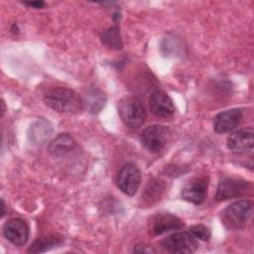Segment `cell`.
Returning <instances> with one entry per match:
<instances>
[{
  "label": "cell",
  "instance_id": "1",
  "mask_svg": "<svg viewBox=\"0 0 254 254\" xmlns=\"http://www.w3.org/2000/svg\"><path fill=\"white\" fill-rule=\"evenodd\" d=\"M45 103L61 113H78L83 108L81 97L74 90L67 87H54L44 95Z\"/></svg>",
  "mask_w": 254,
  "mask_h": 254
},
{
  "label": "cell",
  "instance_id": "2",
  "mask_svg": "<svg viewBox=\"0 0 254 254\" xmlns=\"http://www.w3.org/2000/svg\"><path fill=\"white\" fill-rule=\"evenodd\" d=\"M118 113L123 123L130 128H139L147 117L142 101L133 95H126L119 101Z\"/></svg>",
  "mask_w": 254,
  "mask_h": 254
},
{
  "label": "cell",
  "instance_id": "3",
  "mask_svg": "<svg viewBox=\"0 0 254 254\" xmlns=\"http://www.w3.org/2000/svg\"><path fill=\"white\" fill-rule=\"evenodd\" d=\"M253 202L241 199L228 205L221 213V222L227 229H239L251 216Z\"/></svg>",
  "mask_w": 254,
  "mask_h": 254
},
{
  "label": "cell",
  "instance_id": "4",
  "mask_svg": "<svg viewBox=\"0 0 254 254\" xmlns=\"http://www.w3.org/2000/svg\"><path fill=\"white\" fill-rule=\"evenodd\" d=\"M171 138V131L164 125H151L141 133L142 145L151 153H159L165 149Z\"/></svg>",
  "mask_w": 254,
  "mask_h": 254
},
{
  "label": "cell",
  "instance_id": "5",
  "mask_svg": "<svg viewBox=\"0 0 254 254\" xmlns=\"http://www.w3.org/2000/svg\"><path fill=\"white\" fill-rule=\"evenodd\" d=\"M161 246L170 253L189 254L193 253L198 243L190 232H176L168 236L161 242Z\"/></svg>",
  "mask_w": 254,
  "mask_h": 254
},
{
  "label": "cell",
  "instance_id": "6",
  "mask_svg": "<svg viewBox=\"0 0 254 254\" xmlns=\"http://www.w3.org/2000/svg\"><path fill=\"white\" fill-rule=\"evenodd\" d=\"M147 226L150 235L158 236L173 230L181 229L184 226V222L181 218L172 213L160 212L149 217Z\"/></svg>",
  "mask_w": 254,
  "mask_h": 254
},
{
  "label": "cell",
  "instance_id": "7",
  "mask_svg": "<svg viewBox=\"0 0 254 254\" xmlns=\"http://www.w3.org/2000/svg\"><path fill=\"white\" fill-rule=\"evenodd\" d=\"M141 183V173L134 164H126L119 171L116 178L118 189L127 195H134Z\"/></svg>",
  "mask_w": 254,
  "mask_h": 254
},
{
  "label": "cell",
  "instance_id": "8",
  "mask_svg": "<svg viewBox=\"0 0 254 254\" xmlns=\"http://www.w3.org/2000/svg\"><path fill=\"white\" fill-rule=\"evenodd\" d=\"M250 188L251 184L249 182L233 178H225L219 183L217 187L215 199L218 201H222L242 196L247 192Z\"/></svg>",
  "mask_w": 254,
  "mask_h": 254
},
{
  "label": "cell",
  "instance_id": "9",
  "mask_svg": "<svg viewBox=\"0 0 254 254\" xmlns=\"http://www.w3.org/2000/svg\"><path fill=\"white\" fill-rule=\"evenodd\" d=\"M208 178H195L188 182L182 190V198L193 204H201L207 194Z\"/></svg>",
  "mask_w": 254,
  "mask_h": 254
},
{
  "label": "cell",
  "instance_id": "10",
  "mask_svg": "<svg viewBox=\"0 0 254 254\" xmlns=\"http://www.w3.org/2000/svg\"><path fill=\"white\" fill-rule=\"evenodd\" d=\"M149 107L151 112L160 118H169L176 111L172 98L162 90H155L149 98Z\"/></svg>",
  "mask_w": 254,
  "mask_h": 254
},
{
  "label": "cell",
  "instance_id": "11",
  "mask_svg": "<svg viewBox=\"0 0 254 254\" xmlns=\"http://www.w3.org/2000/svg\"><path fill=\"white\" fill-rule=\"evenodd\" d=\"M3 233L11 243L22 246L28 241L29 226L27 222L21 218H12L4 224Z\"/></svg>",
  "mask_w": 254,
  "mask_h": 254
},
{
  "label": "cell",
  "instance_id": "12",
  "mask_svg": "<svg viewBox=\"0 0 254 254\" xmlns=\"http://www.w3.org/2000/svg\"><path fill=\"white\" fill-rule=\"evenodd\" d=\"M243 112L240 108H232L218 113L213 120V130L215 133H227L235 129L242 120Z\"/></svg>",
  "mask_w": 254,
  "mask_h": 254
},
{
  "label": "cell",
  "instance_id": "13",
  "mask_svg": "<svg viewBox=\"0 0 254 254\" xmlns=\"http://www.w3.org/2000/svg\"><path fill=\"white\" fill-rule=\"evenodd\" d=\"M254 146V131L252 128H243L231 133L227 138V147L233 152L251 151Z\"/></svg>",
  "mask_w": 254,
  "mask_h": 254
},
{
  "label": "cell",
  "instance_id": "14",
  "mask_svg": "<svg viewBox=\"0 0 254 254\" xmlns=\"http://www.w3.org/2000/svg\"><path fill=\"white\" fill-rule=\"evenodd\" d=\"M75 147L74 139L68 133H62L58 135L49 145V152L54 157H62Z\"/></svg>",
  "mask_w": 254,
  "mask_h": 254
},
{
  "label": "cell",
  "instance_id": "15",
  "mask_svg": "<svg viewBox=\"0 0 254 254\" xmlns=\"http://www.w3.org/2000/svg\"><path fill=\"white\" fill-rule=\"evenodd\" d=\"M63 237L57 234H51L43 236L37 239L28 249V252L32 253H43L50 249H53L63 243Z\"/></svg>",
  "mask_w": 254,
  "mask_h": 254
},
{
  "label": "cell",
  "instance_id": "16",
  "mask_svg": "<svg viewBox=\"0 0 254 254\" xmlns=\"http://www.w3.org/2000/svg\"><path fill=\"white\" fill-rule=\"evenodd\" d=\"M100 40L104 46L112 50H120L123 47L121 36L117 26H112L103 31L100 35Z\"/></svg>",
  "mask_w": 254,
  "mask_h": 254
},
{
  "label": "cell",
  "instance_id": "17",
  "mask_svg": "<svg viewBox=\"0 0 254 254\" xmlns=\"http://www.w3.org/2000/svg\"><path fill=\"white\" fill-rule=\"evenodd\" d=\"M164 189H165V187H164L163 182H161L159 180H152L147 185L142 196H143L144 200L150 204V203L160 199L161 194L164 191Z\"/></svg>",
  "mask_w": 254,
  "mask_h": 254
},
{
  "label": "cell",
  "instance_id": "18",
  "mask_svg": "<svg viewBox=\"0 0 254 254\" xmlns=\"http://www.w3.org/2000/svg\"><path fill=\"white\" fill-rule=\"evenodd\" d=\"M86 98H88L87 104L89 105V109L92 113L98 112L104 106L106 101L104 94L98 89H93L90 92H88V95H86Z\"/></svg>",
  "mask_w": 254,
  "mask_h": 254
},
{
  "label": "cell",
  "instance_id": "19",
  "mask_svg": "<svg viewBox=\"0 0 254 254\" xmlns=\"http://www.w3.org/2000/svg\"><path fill=\"white\" fill-rule=\"evenodd\" d=\"M190 233L193 237H195L201 241H207V240H209V238L211 236V232H210L209 228L203 224H194V225L190 226Z\"/></svg>",
  "mask_w": 254,
  "mask_h": 254
},
{
  "label": "cell",
  "instance_id": "20",
  "mask_svg": "<svg viewBox=\"0 0 254 254\" xmlns=\"http://www.w3.org/2000/svg\"><path fill=\"white\" fill-rule=\"evenodd\" d=\"M133 252H136V253H156V251L151 246H148L146 244L136 245Z\"/></svg>",
  "mask_w": 254,
  "mask_h": 254
},
{
  "label": "cell",
  "instance_id": "21",
  "mask_svg": "<svg viewBox=\"0 0 254 254\" xmlns=\"http://www.w3.org/2000/svg\"><path fill=\"white\" fill-rule=\"evenodd\" d=\"M25 5L29 6V7H32V8H35V9H41L43 7L46 6V3L42 0H38V1H26L24 2Z\"/></svg>",
  "mask_w": 254,
  "mask_h": 254
},
{
  "label": "cell",
  "instance_id": "22",
  "mask_svg": "<svg viewBox=\"0 0 254 254\" xmlns=\"http://www.w3.org/2000/svg\"><path fill=\"white\" fill-rule=\"evenodd\" d=\"M1 208H2L1 216H4V214H5V203H4V200H3V199H1Z\"/></svg>",
  "mask_w": 254,
  "mask_h": 254
},
{
  "label": "cell",
  "instance_id": "23",
  "mask_svg": "<svg viewBox=\"0 0 254 254\" xmlns=\"http://www.w3.org/2000/svg\"><path fill=\"white\" fill-rule=\"evenodd\" d=\"M1 105H2V116H3L4 113H5V111H6V107H5V102H4V100H2Z\"/></svg>",
  "mask_w": 254,
  "mask_h": 254
}]
</instances>
